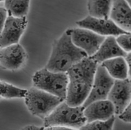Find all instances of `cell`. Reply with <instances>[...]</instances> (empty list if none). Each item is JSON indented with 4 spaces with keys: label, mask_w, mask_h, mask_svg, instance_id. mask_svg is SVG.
I'll list each match as a JSON object with an SVG mask.
<instances>
[{
    "label": "cell",
    "mask_w": 131,
    "mask_h": 130,
    "mask_svg": "<svg viewBox=\"0 0 131 130\" xmlns=\"http://www.w3.org/2000/svg\"><path fill=\"white\" fill-rule=\"evenodd\" d=\"M83 113L86 123L95 120H106L114 115V107L107 99L99 100L85 107Z\"/></svg>",
    "instance_id": "cell-12"
},
{
    "label": "cell",
    "mask_w": 131,
    "mask_h": 130,
    "mask_svg": "<svg viewBox=\"0 0 131 130\" xmlns=\"http://www.w3.org/2000/svg\"><path fill=\"white\" fill-rule=\"evenodd\" d=\"M88 55L72 41L71 29H68L54 40L45 68L56 72H67L74 64Z\"/></svg>",
    "instance_id": "cell-2"
},
{
    "label": "cell",
    "mask_w": 131,
    "mask_h": 130,
    "mask_svg": "<svg viewBox=\"0 0 131 130\" xmlns=\"http://www.w3.org/2000/svg\"><path fill=\"white\" fill-rule=\"evenodd\" d=\"M4 1V0H0V2H2V1Z\"/></svg>",
    "instance_id": "cell-24"
},
{
    "label": "cell",
    "mask_w": 131,
    "mask_h": 130,
    "mask_svg": "<svg viewBox=\"0 0 131 130\" xmlns=\"http://www.w3.org/2000/svg\"><path fill=\"white\" fill-rule=\"evenodd\" d=\"M114 79L124 80L130 78V71L124 57H116L104 61L101 64Z\"/></svg>",
    "instance_id": "cell-15"
},
{
    "label": "cell",
    "mask_w": 131,
    "mask_h": 130,
    "mask_svg": "<svg viewBox=\"0 0 131 130\" xmlns=\"http://www.w3.org/2000/svg\"><path fill=\"white\" fill-rule=\"evenodd\" d=\"M79 27L91 30L104 36H117L120 34L128 33L119 27L110 18H99L88 15L76 22Z\"/></svg>",
    "instance_id": "cell-8"
},
{
    "label": "cell",
    "mask_w": 131,
    "mask_h": 130,
    "mask_svg": "<svg viewBox=\"0 0 131 130\" xmlns=\"http://www.w3.org/2000/svg\"><path fill=\"white\" fill-rule=\"evenodd\" d=\"M27 23L26 16L15 17L8 15L0 34V48L19 43Z\"/></svg>",
    "instance_id": "cell-9"
},
{
    "label": "cell",
    "mask_w": 131,
    "mask_h": 130,
    "mask_svg": "<svg viewBox=\"0 0 131 130\" xmlns=\"http://www.w3.org/2000/svg\"><path fill=\"white\" fill-rule=\"evenodd\" d=\"M98 64L89 56L83 59L67 72L69 82L65 101L69 105H82L90 92Z\"/></svg>",
    "instance_id": "cell-1"
},
{
    "label": "cell",
    "mask_w": 131,
    "mask_h": 130,
    "mask_svg": "<svg viewBox=\"0 0 131 130\" xmlns=\"http://www.w3.org/2000/svg\"><path fill=\"white\" fill-rule=\"evenodd\" d=\"M27 90L7 82L0 81V97L1 98L6 99L25 98Z\"/></svg>",
    "instance_id": "cell-18"
},
{
    "label": "cell",
    "mask_w": 131,
    "mask_h": 130,
    "mask_svg": "<svg viewBox=\"0 0 131 130\" xmlns=\"http://www.w3.org/2000/svg\"><path fill=\"white\" fill-rule=\"evenodd\" d=\"M84 109L82 105L71 106L64 100L43 119V127L46 128L60 126L71 129H80L86 123L83 113Z\"/></svg>",
    "instance_id": "cell-3"
},
{
    "label": "cell",
    "mask_w": 131,
    "mask_h": 130,
    "mask_svg": "<svg viewBox=\"0 0 131 130\" xmlns=\"http://www.w3.org/2000/svg\"><path fill=\"white\" fill-rule=\"evenodd\" d=\"M30 0H4V8L8 15L23 17L28 14Z\"/></svg>",
    "instance_id": "cell-17"
},
{
    "label": "cell",
    "mask_w": 131,
    "mask_h": 130,
    "mask_svg": "<svg viewBox=\"0 0 131 130\" xmlns=\"http://www.w3.org/2000/svg\"><path fill=\"white\" fill-rule=\"evenodd\" d=\"M113 0H87L89 15L99 18L108 19Z\"/></svg>",
    "instance_id": "cell-16"
},
{
    "label": "cell",
    "mask_w": 131,
    "mask_h": 130,
    "mask_svg": "<svg viewBox=\"0 0 131 130\" xmlns=\"http://www.w3.org/2000/svg\"><path fill=\"white\" fill-rule=\"evenodd\" d=\"M127 53L117 44L115 36H108L106 37L96 52L89 57L100 64L108 59L120 56L124 58Z\"/></svg>",
    "instance_id": "cell-14"
},
{
    "label": "cell",
    "mask_w": 131,
    "mask_h": 130,
    "mask_svg": "<svg viewBox=\"0 0 131 130\" xmlns=\"http://www.w3.org/2000/svg\"><path fill=\"white\" fill-rule=\"evenodd\" d=\"M130 79L115 80L108 95L109 100L114 107L115 114H119L130 103Z\"/></svg>",
    "instance_id": "cell-10"
},
{
    "label": "cell",
    "mask_w": 131,
    "mask_h": 130,
    "mask_svg": "<svg viewBox=\"0 0 131 130\" xmlns=\"http://www.w3.org/2000/svg\"><path fill=\"white\" fill-rule=\"evenodd\" d=\"M26 59V52L19 43L0 49V65L7 70L15 71L21 68Z\"/></svg>",
    "instance_id": "cell-11"
},
{
    "label": "cell",
    "mask_w": 131,
    "mask_h": 130,
    "mask_svg": "<svg viewBox=\"0 0 131 130\" xmlns=\"http://www.w3.org/2000/svg\"><path fill=\"white\" fill-rule=\"evenodd\" d=\"M119 115V118L125 123H130V103Z\"/></svg>",
    "instance_id": "cell-21"
},
{
    "label": "cell",
    "mask_w": 131,
    "mask_h": 130,
    "mask_svg": "<svg viewBox=\"0 0 131 130\" xmlns=\"http://www.w3.org/2000/svg\"><path fill=\"white\" fill-rule=\"evenodd\" d=\"M24 98L30 114L42 119L65 100L34 86L27 90Z\"/></svg>",
    "instance_id": "cell-4"
},
{
    "label": "cell",
    "mask_w": 131,
    "mask_h": 130,
    "mask_svg": "<svg viewBox=\"0 0 131 130\" xmlns=\"http://www.w3.org/2000/svg\"><path fill=\"white\" fill-rule=\"evenodd\" d=\"M71 37L74 45L83 50L88 56H91L98 50L106 36L79 27L71 29Z\"/></svg>",
    "instance_id": "cell-7"
},
{
    "label": "cell",
    "mask_w": 131,
    "mask_h": 130,
    "mask_svg": "<svg viewBox=\"0 0 131 130\" xmlns=\"http://www.w3.org/2000/svg\"><path fill=\"white\" fill-rule=\"evenodd\" d=\"M1 99V97H0V99Z\"/></svg>",
    "instance_id": "cell-25"
},
{
    "label": "cell",
    "mask_w": 131,
    "mask_h": 130,
    "mask_svg": "<svg viewBox=\"0 0 131 130\" xmlns=\"http://www.w3.org/2000/svg\"><path fill=\"white\" fill-rule=\"evenodd\" d=\"M114 80L101 64H98L90 92L82 104L83 107L94 101L107 99Z\"/></svg>",
    "instance_id": "cell-6"
},
{
    "label": "cell",
    "mask_w": 131,
    "mask_h": 130,
    "mask_svg": "<svg viewBox=\"0 0 131 130\" xmlns=\"http://www.w3.org/2000/svg\"><path fill=\"white\" fill-rule=\"evenodd\" d=\"M44 128H45L44 127H39V126H38L31 125L25 126L24 127L22 128V129H25V130H26V129L37 130V129H44Z\"/></svg>",
    "instance_id": "cell-23"
},
{
    "label": "cell",
    "mask_w": 131,
    "mask_h": 130,
    "mask_svg": "<svg viewBox=\"0 0 131 130\" xmlns=\"http://www.w3.org/2000/svg\"><path fill=\"white\" fill-rule=\"evenodd\" d=\"M109 18L119 27L130 33V4L126 0H113Z\"/></svg>",
    "instance_id": "cell-13"
},
{
    "label": "cell",
    "mask_w": 131,
    "mask_h": 130,
    "mask_svg": "<svg viewBox=\"0 0 131 130\" xmlns=\"http://www.w3.org/2000/svg\"><path fill=\"white\" fill-rule=\"evenodd\" d=\"M7 16L8 14L5 8L0 7V34L2 31Z\"/></svg>",
    "instance_id": "cell-22"
},
{
    "label": "cell",
    "mask_w": 131,
    "mask_h": 130,
    "mask_svg": "<svg viewBox=\"0 0 131 130\" xmlns=\"http://www.w3.org/2000/svg\"><path fill=\"white\" fill-rule=\"evenodd\" d=\"M32 81L34 87L65 100L69 82L67 72H52L45 67L34 74Z\"/></svg>",
    "instance_id": "cell-5"
},
{
    "label": "cell",
    "mask_w": 131,
    "mask_h": 130,
    "mask_svg": "<svg viewBox=\"0 0 131 130\" xmlns=\"http://www.w3.org/2000/svg\"><path fill=\"white\" fill-rule=\"evenodd\" d=\"M114 121V115L106 120H95L90 123H86L80 128V129L111 130L113 129Z\"/></svg>",
    "instance_id": "cell-19"
},
{
    "label": "cell",
    "mask_w": 131,
    "mask_h": 130,
    "mask_svg": "<svg viewBox=\"0 0 131 130\" xmlns=\"http://www.w3.org/2000/svg\"><path fill=\"white\" fill-rule=\"evenodd\" d=\"M115 40L118 45L127 53L130 52V33L122 34L117 36Z\"/></svg>",
    "instance_id": "cell-20"
}]
</instances>
